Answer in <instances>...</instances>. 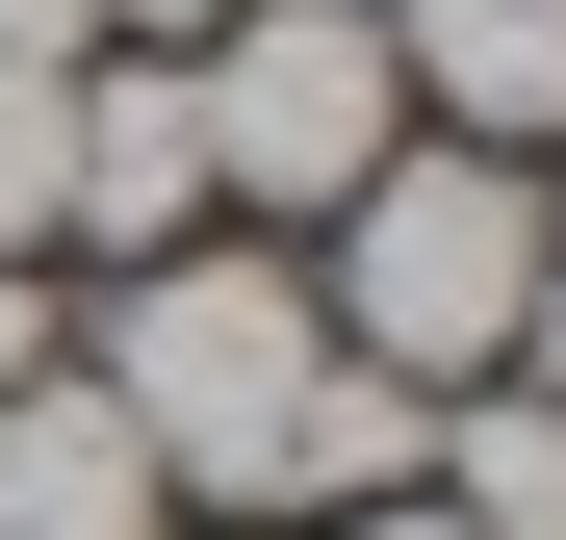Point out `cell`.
<instances>
[{"instance_id":"1","label":"cell","mask_w":566,"mask_h":540,"mask_svg":"<svg viewBox=\"0 0 566 540\" xmlns=\"http://www.w3.org/2000/svg\"><path fill=\"white\" fill-rule=\"evenodd\" d=\"M77 387H104V412L155 437V489L232 515V540H310V515H360V489L438 464V412L387 387V360H335V309H310V257H283V232H180V257H129V284L77 309Z\"/></svg>"},{"instance_id":"2","label":"cell","mask_w":566,"mask_h":540,"mask_svg":"<svg viewBox=\"0 0 566 540\" xmlns=\"http://www.w3.org/2000/svg\"><path fill=\"white\" fill-rule=\"evenodd\" d=\"M541 155H463V129H412L360 207L310 232V309H335V360H387V387L438 412V387H490L515 360V309H541Z\"/></svg>"},{"instance_id":"3","label":"cell","mask_w":566,"mask_h":540,"mask_svg":"<svg viewBox=\"0 0 566 540\" xmlns=\"http://www.w3.org/2000/svg\"><path fill=\"white\" fill-rule=\"evenodd\" d=\"M180 104H207V207H232V232H335L360 180L412 155L387 0H232V27L180 52Z\"/></svg>"},{"instance_id":"4","label":"cell","mask_w":566,"mask_h":540,"mask_svg":"<svg viewBox=\"0 0 566 540\" xmlns=\"http://www.w3.org/2000/svg\"><path fill=\"white\" fill-rule=\"evenodd\" d=\"M180 232H232L207 207V104H180V52H77V180H52V257H180Z\"/></svg>"},{"instance_id":"5","label":"cell","mask_w":566,"mask_h":540,"mask_svg":"<svg viewBox=\"0 0 566 540\" xmlns=\"http://www.w3.org/2000/svg\"><path fill=\"white\" fill-rule=\"evenodd\" d=\"M0 540H180V489H155V437L77 387V335L0 387Z\"/></svg>"},{"instance_id":"6","label":"cell","mask_w":566,"mask_h":540,"mask_svg":"<svg viewBox=\"0 0 566 540\" xmlns=\"http://www.w3.org/2000/svg\"><path fill=\"white\" fill-rule=\"evenodd\" d=\"M387 77H412V129L541 155L566 129V0H387Z\"/></svg>"},{"instance_id":"7","label":"cell","mask_w":566,"mask_h":540,"mask_svg":"<svg viewBox=\"0 0 566 540\" xmlns=\"http://www.w3.org/2000/svg\"><path fill=\"white\" fill-rule=\"evenodd\" d=\"M463 540H566V412L541 387H438V464H412Z\"/></svg>"},{"instance_id":"8","label":"cell","mask_w":566,"mask_h":540,"mask_svg":"<svg viewBox=\"0 0 566 540\" xmlns=\"http://www.w3.org/2000/svg\"><path fill=\"white\" fill-rule=\"evenodd\" d=\"M52 180H77V77L0 52V257H52Z\"/></svg>"},{"instance_id":"9","label":"cell","mask_w":566,"mask_h":540,"mask_svg":"<svg viewBox=\"0 0 566 540\" xmlns=\"http://www.w3.org/2000/svg\"><path fill=\"white\" fill-rule=\"evenodd\" d=\"M490 387H541V412H566V232H541V309H515V360H490Z\"/></svg>"},{"instance_id":"10","label":"cell","mask_w":566,"mask_h":540,"mask_svg":"<svg viewBox=\"0 0 566 540\" xmlns=\"http://www.w3.org/2000/svg\"><path fill=\"white\" fill-rule=\"evenodd\" d=\"M0 52H27V77H77V52H104V0H0Z\"/></svg>"},{"instance_id":"11","label":"cell","mask_w":566,"mask_h":540,"mask_svg":"<svg viewBox=\"0 0 566 540\" xmlns=\"http://www.w3.org/2000/svg\"><path fill=\"white\" fill-rule=\"evenodd\" d=\"M232 27V0H104V52H207Z\"/></svg>"},{"instance_id":"12","label":"cell","mask_w":566,"mask_h":540,"mask_svg":"<svg viewBox=\"0 0 566 540\" xmlns=\"http://www.w3.org/2000/svg\"><path fill=\"white\" fill-rule=\"evenodd\" d=\"M310 540H463V515H438V489H360V515H310Z\"/></svg>"}]
</instances>
